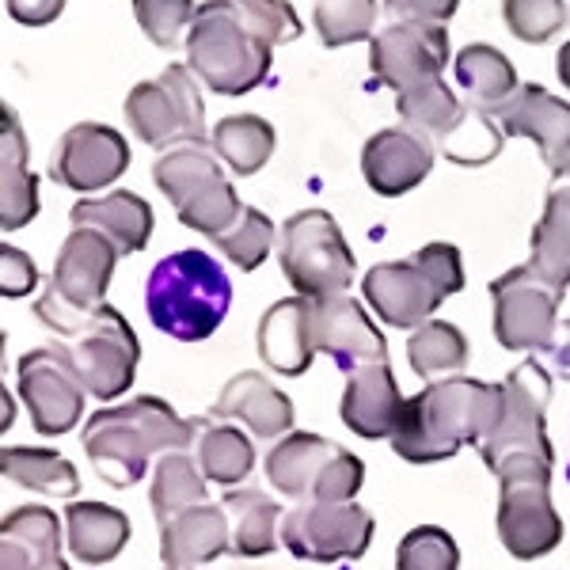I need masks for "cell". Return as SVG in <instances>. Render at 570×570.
Returning <instances> with one entry per match:
<instances>
[{
  "instance_id": "6da1fadb",
  "label": "cell",
  "mask_w": 570,
  "mask_h": 570,
  "mask_svg": "<svg viewBox=\"0 0 570 570\" xmlns=\"http://www.w3.org/2000/svg\"><path fill=\"white\" fill-rule=\"evenodd\" d=\"M502 419V384L475 376H445L407 400L400 430L392 434L395 456L407 464H438L464 445H483Z\"/></svg>"
},
{
  "instance_id": "7a4b0ae2",
  "label": "cell",
  "mask_w": 570,
  "mask_h": 570,
  "mask_svg": "<svg viewBox=\"0 0 570 570\" xmlns=\"http://www.w3.org/2000/svg\"><path fill=\"white\" fill-rule=\"evenodd\" d=\"M202 422L206 419H179L171 403L156 395H137L88 419L85 453L104 483L134 487L153 468V456L183 453L187 445H195Z\"/></svg>"
},
{
  "instance_id": "3957f363",
  "label": "cell",
  "mask_w": 570,
  "mask_h": 570,
  "mask_svg": "<svg viewBox=\"0 0 570 570\" xmlns=\"http://www.w3.org/2000/svg\"><path fill=\"white\" fill-rule=\"evenodd\" d=\"M233 305V282L214 255L183 247L153 266L145 282V312L153 327L179 343H202L220 327Z\"/></svg>"
},
{
  "instance_id": "277c9868",
  "label": "cell",
  "mask_w": 570,
  "mask_h": 570,
  "mask_svg": "<svg viewBox=\"0 0 570 570\" xmlns=\"http://www.w3.org/2000/svg\"><path fill=\"white\" fill-rule=\"evenodd\" d=\"M464 289V263L453 244H426L403 263H376L362 282L370 308L389 327L415 331Z\"/></svg>"
},
{
  "instance_id": "5b68a950",
  "label": "cell",
  "mask_w": 570,
  "mask_h": 570,
  "mask_svg": "<svg viewBox=\"0 0 570 570\" xmlns=\"http://www.w3.org/2000/svg\"><path fill=\"white\" fill-rule=\"evenodd\" d=\"M274 46L252 31L233 0H206L187 31V66L217 96H247L271 72Z\"/></svg>"
},
{
  "instance_id": "8992f818",
  "label": "cell",
  "mask_w": 570,
  "mask_h": 570,
  "mask_svg": "<svg viewBox=\"0 0 570 570\" xmlns=\"http://www.w3.org/2000/svg\"><path fill=\"white\" fill-rule=\"evenodd\" d=\"M551 468L532 453H510L491 468L499 480V540L513 559H540L563 544V518L551 502Z\"/></svg>"
},
{
  "instance_id": "52a82bcc",
  "label": "cell",
  "mask_w": 570,
  "mask_h": 570,
  "mask_svg": "<svg viewBox=\"0 0 570 570\" xmlns=\"http://www.w3.org/2000/svg\"><path fill=\"white\" fill-rule=\"evenodd\" d=\"M115 263L118 247L99 228L77 225L61 244L50 285L35 305V316L58 335H72L91 312L104 305L107 285L115 278Z\"/></svg>"
},
{
  "instance_id": "ba28073f",
  "label": "cell",
  "mask_w": 570,
  "mask_h": 570,
  "mask_svg": "<svg viewBox=\"0 0 570 570\" xmlns=\"http://www.w3.org/2000/svg\"><path fill=\"white\" fill-rule=\"evenodd\" d=\"M156 187L176 206L179 220L202 236H220L244 214V202L225 179L220 156L209 145H176L156 160Z\"/></svg>"
},
{
  "instance_id": "9c48e42d",
  "label": "cell",
  "mask_w": 570,
  "mask_h": 570,
  "mask_svg": "<svg viewBox=\"0 0 570 570\" xmlns=\"http://www.w3.org/2000/svg\"><path fill=\"white\" fill-rule=\"evenodd\" d=\"M278 263L297 297H335L354 282V252L327 209H301L285 220Z\"/></svg>"
},
{
  "instance_id": "30bf717a",
  "label": "cell",
  "mask_w": 570,
  "mask_h": 570,
  "mask_svg": "<svg viewBox=\"0 0 570 570\" xmlns=\"http://www.w3.org/2000/svg\"><path fill=\"white\" fill-rule=\"evenodd\" d=\"M126 122L153 149L206 145V104L190 66H168L126 96Z\"/></svg>"
},
{
  "instance_id": "8fae6325",
  "label": "cell",
  "mask_w": 570,
  "mask_h": 570,
  "mask_svg": "<svg viewBox=\"0 0 570 570\" xmlns=\"http://www.w3.org/2000/svg\"><path fill=\"white\" fill-rule=\"evenodd\" d=\"M66 351L72 365H77L88 395L110 403L130 392L137 362H141V343H137L134 327L126 324L122 312L110 308L107 301L72 331Z\"/></svg>"
},
{
  "instance_id": "7c38bea8",
  "label": "cell",
  "mask_w": 570,
  "mask_h": 570,
  "mask_svg": "<svg viewBox=\"0 0 570 570\" xmlns=\"http://www.w3.org/2000/svg\"><path fill=\"white\" fill-rule=\"evenodd\" d=\"M278 537L305 563L362 559L373 540V513L357 502H297L282 513Z\"/></svg>"
},
{
  "instance_id": "4fadbf2b",
  "label": "cell",
  "mask_w": 570,
  "mask_h": 570,
  "mask_svg": "<svg viewBox=\"0 0 570 570\" xmlns=\"http://www.w3.org/2000/svg\"><path fill=\"white\" fill-rule=\"evenodd\" d=\"M548 400H551V376L537 357L505 376L502 419L491 430V438L480 445L487 468H494L510 453H532L540 461L556 464V453H551V441H548Z\"/></svg>"
},
{
  "instance_id": "5bb4252c",
  "label": "cell",
  "mask_w": 570,
  "mask_h": 570,
  "mask_svg": "<svg viewBox=\"0 0 570 570\" xmlns=\"http://www.w3.org/2000/svg\"><path fill=\"white\" fill-rule=\"evenodd\" d=\"M20 384V400L31 411V422L42 438H61L85 415V381H80L77 365L66 351V343L42 346L20 357L16 370Z\"/></svg>"
},
{
  "instance_id": "9a60e30c",
  "label": "cell",
  "mask_w": 570,
  "mask_h": 570,
  "mask_svg": "<svg viewBox=\"0 0 570 570\" xmlns=\"http://www.w3.org/2000/svg\"><path fill=\"white\" fill-rule=\"evenodd\" d=\"M563 297L567 293L548 285L529 263L505 271L502 278L491 282L494 338L505 351H540L559 324L556 312L563 305Z\"/></svg>"
},
{
  "instance_id": "2e32d148",
  "label": "cell",
  "mask_w": 570,
  "mask_h": 570,
  "mask_svg": "<svg viewBox=\"0 0 570 570\" xmlns=\"http://www.w3.org/2000/svg\"><path fill=\"white\" fill-rule=\"evenodd\" d=\"M449 61V31L445 23H392L370 42L373 80L395 91H411L430 80H441Z\"/></svg>"
},
{
  "instance_id": "e0dca14e",
  "label": "cell",
  "mask_w": 570,
  "mask_h": 570,
  "mask_svg": "<svg viewBox=\"0 0 570 570\" xmlns=\"http://www.w3.org/2000/svg\"><path fill=\"white\" fill-rule=\"evenodd\" d=\"M126 168H130V145L115 126L77 122L61 134L58 149H53L50 179L77 195H91V190L110 187Z\"/></svg>"
},
{
  "instance_id": "ac0fdd59",
  "label": "cell",
  "mask_w": 570,
  "mask_h": 570,
  "mask_svg": "<svg viewBox=\"0 0 570 570\" xmlns=\"http://www.w3.org/2000/svg\"><path fill=\"white\" fill-rule=\"evenodd\" d=\"M312 343H316V354H327L346 373L389 362V338L346 293L312 297Z\"/></svg>"
},
{
  "instance_id": "d6986e66",
  "label": "cell",
  "mask_w": 570,
  "mask_h": 570,
  "mask_svg": "<svg viewBox=\"0 0 570 570\" xmlns=\"http://www.w3.org/2000/svg\"><path fill=\"white\" fill-rule=\"evenodd\" d=\"M494 118H499L505 137L537 141L551 176L570 171V104L540 85H521L510 104L494 110Z\"/></svg>"
},
{
  "instance_id": "ffe728a7",
  "label": "cell",
  "mask_w": 570,
  "mask_h": 570,
  "mask_svg": "<svg viewBox=\"0 0 570 570\" xmlns=\"http://www.w3.org/2000/svg\"><path fill=\"white\" fill-rule=\"evenodd\" d=\"M430 168H434V145L411 126L373 134L362 149V176L381 198L407 195L430 176Z\"/></svg>"
},
{
  "instance_id": "44dd1931",
  "label": "cell",
  "mask_w": 570,
  "mask_h": 570,
  "mask_svg": "<svg viewBox=\"0 0 570 570\" xmlns=\"http://www.w3.org/2000/svg\"><path fill=\"white\" fill-rule=\"evenodd\" d=\"M403 411H407V400L400 395V384L389 370V362H376V365H362V370L351 373L343 392V415L346 430L365 441H381L400 430Z\"/></svg>"
},
{
  "instance_id": "7402d4cb",
  "label": "cell",
  "mask_w": 570,
  "mask_h": 570,
  "mask_svg": "<svg viewBox=\"0 0 570 570\" xmlns=\"http://www.w3.org/2000/svg\"><path fill=\"white\" fill-rule=\"evenodd\" d=\"M225 551H233V525L220 502H198L160 525L164 570H198Z\"/></svg>"
},
{
  "instance_id": "603a6c76",
  "label": "cell",
  "mask_w": 570,
  "mask_h": 570,
  "mask_svg": "<svg viewBox=\"0 0 570 570\" xmlns=\"http://www.w3.org/2000/svg\"><path fill=\"white\" fill-rule=\"evenodd\" d=\"M0 570H69L61 559V521L46 505H20L0 525Z\"/></svg>"
},
{
  "instance_id": "cb8c5ba5",
  "label": "cell",
  "mask_w": 570,
  "mask_h": 570,
  "mask_svg": "<svg viewBox=\"0 0 570 570\" xmlns=\"http://www.w3.org/2000/svg\"><path fill=\"white\" fill-rule=\"evenodd\" d=\"M255 343H259L263 362L274 373H308L312 357H316V343H312V297H285L266 308Z\"/></svg>"
},
{
  "instance_id": "d4e9b609",
  "label": "cell",
  "mask_w": 570,
  "mask_h": 570,
  "mask_svg": "<svg viewBox=\"0 0 570 570\" xmlns=\"http://www.w3.org/2000/svg\"><path fill=\"white\" fill-rule=\"evenodd\" d=\"M214 419H240L255 438H285L293 430V403L289 395L274 389L259 373H236L220 389Z\"/></svg>"
},
{
  "instance_id": "484cf974",
  "label": "cell",
  "mask_w": 570,
  "mask_h": 570,
  "mask_svg": "<svg viewBox=\"0 0 570 570\" xmlns=\"http://www.w3.org/2000/svg\"><path fill=\"white\" fill-rule=\"evenodd\" d=\"M0 118V228L12 233L39 214V176L27 168V137L16 110L4 104Z\"/></svg>"
},
{
  "instance_id": "4316f807",
  "label": "cell",
  "mask_w": 570,
  "mask_h": 570,
  "mask_svg": "<svg viewBox=\"0 0 570 570\" xmlns=\"http://www.w3.org/2000/svg\"><path fill=\"white\" fill-rule=\"evenodd\" d=\"M72 225L99 228L118 255H137L153 236V206L134 190H115L107 198H85L69 209Z\"/></svg>"
},
{
  "instance_id": "83f0119b",
  "label": "cell",
  "mask_w": 570,
  "mask_h": 570,
  "mask_svg": "<svg viewBox=\"0 0 570 570\" xmlns=\"http://www.w3.org/2000/svg\"><path fill=\"white\" fill-rule=\"evenodd\" d=\"M343 445L320 438V434H289L266 453V480L274 491H282L285 499H301L308 502L316 491L320 475L327 472V464L335 461V453Z\"/></svg>"
},
{
  "instance_id": "f1b7e54d",
  "label": "cell",
  "mask_w": 570,
  "mask_h": 570,
  "mask_svg": "<svg viewBox=\"0 0 570 570\" xmlns=\"http://www.w3.org/2000/svg\"><path fill=\"white\" fill-rule=\"evenodd\" d=\"M66 532H69V551L88 567L110 563L118 559V551L130 540V518L115 505L104 502H80L72 499L66 505Z\"/></svg>"
},
{
  "instance_id": "f546056e",
  "label": "cell",
  "mask_w": 570,
  "mask_h": 570,
  "mask_svg": "<svg viewBox=\"0 0 570 570\" xmlns=\"http://www.w3.org/2000/svg\"><path fill=\"white\" fill-rule=\"evenodd\" d=\"M456 85L468 91V104L480 110H499L518 96V72H513L510 58L487 42H472L456 53Z\"/></svg>"
},
{
  "instance_id": "4dcf8cb0",
  "label": "cell",
  "mask_w": 570,
  "mask_h": 570,
  "mask_svg": "<svg viewBox=\"0 0 570 570\" xmlns=\"http://www.w3.org/2000/svg\"><path fill=\"white\" fill-rule=\"evenodd\" d=\"M233 525V551L244 559L271 556L282 544L278 525H282V505L263 491H228L220 499Z\"/></svg>"
},
{
  "instance_id": "1f68e13d",
  "label": "cell",
  "mask_w": 570,
  "mask_h": 570,
  "mask_svg": "<svg viewBox=\"0 0 570 570\" xmlns=\"http://www.w3.org/2000/svg\"><path fill=\"white\" fill-rule=\"evenodd\" d=\"M0 472L4 480L27 487L35 494H53V499H77L80 475L69 456L53 453V449H12L0 453Z\"/></svg>"
},
{
  "instance_id": "d6a6232c",
  "label": "cell",
  "mask_w": 570,
  "mask_h": 570,
  "mask_svg": "<svg viewBox=\"0 0 570 570\" xmlns=\"http://www.w3.org/2000/svg\"><path fill=\"white\" fill-rule=\"evenodd\" d=\"M274 126L259 115H228L209 134V145L236 176H255L274 156Z\"/></svg>"
},
{
  "instance_id": "836d02e7",
  "label": "cell",
  "mask_w": 570,
  "mask_h": 570,
  "mask_svg": "<svg viewBox=\"0 0 570 570\" xmlns=\"http://www.w3.org/2000/svg\"><path fill=\"white\" fill-rule=\"evenodd\" d=\"M468 357V338L456 324H445V320H426L422 327L411 331L407 338V362L422 381H445V376H461Z\"/></svg>"
},
{
  "instance_id": "e575fe53",
  "label": "cell",
  "mask_w": 570,
  "mask_h": 570,
  "mask_svg": "<svg viewBox=\"0 0 570 570\" xmlns=\"http://www.w3.org/2000/svg\"><path fill=\"white\" fill-rule=\"evenodd\" d=\"M434 145L441 149V156H449L453 164H464V168H483V164H491L494 156L502 153L505 134H502L499 118H494L491 110H480V107L464 104L461 118H456V122L449 126V130L441 134Z\"/></svg>"
},
{
  "instance_id": "d590c367",
  "label": "cell",
  "mask_w": 570,
  "mask_h": 570,
  "mask_svg": "<svg viewBox=\"0 0 570 570\" xmlns=\"http://www.w3.org/2000/svg\"><path fill=\"white\" fill-rule=\"evenodd\" d=\"M198 468L206 480H214L220 487H233L252 475L255 468V445L244 430L236 426H217V422H202L198 434Z\"/></svg>"
},
{
  "instance_id": "8d00e7d4",
  "label": "cell",
  "mask_w": 570,
  "mask_h": 570,
  "mask_svg": "<svg viewBox=\"0 0 570 570\" xmlns=\"http://www.w3.org/2000/svg\"><path fill=\"white\" fill-rule=\"evenodd\" d=\"M153 513L156 521H171L176 513L206 502V475L187 453H164L153 464Z\"/></svg>"
},
{
  "instance_id": "74e56055",
  "label": "cell",
  "mask_w": 570,
  "mask_h": 570,
  "mask_svg": "<svg viewBox=\"0 0 570 570\" xmlns=\"http://www.w3.org/2000/svg\"><path fill=\"white\" fill-rule=\"evenodd\" d=\"M461 110L464 104H456L453 88H449L445 80H430V85H419L395 96V115H400L411 130H419L422 137H434V141L461 118Z\"/></svg>"
},
{
  "instance_id": "f35d334b",
  "label": "cell",
  "mask_w": 570,
  "mask_h": 570,
  "mask_svg": "<svg viewBox=\"0 0 570 570\" xmlns=\"http://www.w3.org/2000/svg\"><path fill=\"white\" fill-rule=\"evenodd\" d=\"M274 244H278V228H274V220L255 206H244L236 225L214 236V247L236 266V271H255V266H263L266 255L274 252Z\"/></svg>"
},
{
  "instance_id": "ab89813d",
  "label": "cell",
  "mask_w": 570,
  "mask_h": 570,
  "mask_svg": "<svg viewBox=\"0 0 570 570\" xmlns=\"http://www.w3.org/2000/svg\"><path fill=\"white\" fill-rule=\"evenodd\" d=\"M312 23L327 50L362 42L376 27V0H316Z\"/></svg>"
},
{
  "instance_id": "60d3db41",
  "label": "cell",
  "mask_w": 570,
  "mask_h": 570,
  "mask_svg": "<svg viewBox=\"0 0 570 570\" xmlns=\"http://www.w3.org/2000/svg\"><path fill=\"white\" fill-rule=\"evenodd\" d=\"M502 20L513 39L540 46L570 23L567 0H502Z\"/></svg>"
},
{
  "instance_id": "b9f144b4",
  "label": "cell",
  "mask_w": 570,
  "mask_h": 570,
  "mask_svg": "<svg viewBox=\"0 0 570 570\" xmlns=\"http://www.w3.org/2000/svg\"><path fill=\"white\" fill-rule=\"evenodd\" d=\"M134 16L153 46L171 50V46H187L183 35L190 31L198 8L195 0H134Z\"/></svg>"
},
{
  "instance_id": "7bdbcfd3",
  "label": "cell",
  "mask_w": 570,
  "mask_h": 570,
  "mask_svg": "<svg viewBox=\"0 0 570 570\" xmlns=\"http://www.w3.org/2000/svg\"><path fill=\"white\" fill-rule=\"evenodd\" d=\"M461 567V548L438 525L411 529L395 548V570H456Z\"/></svg>"
},
{
  "instance_id": "ee69618b",
  "label": "cell",
  "mask_w": 570,
  "mask_h": 570,
  "mask_svg": "<svg viewBox=\"0 0 570 570\" xmlns=\"http://www.w3.org/2000/svg\"><path fill=\"white\" fill-rule=\"evenodd\" d=\"M233 4L240 20L271 46L297 42L305 35V23H301L297 8L289 0H233Z\"/></svg>"
},
{
  "instance_id": "f6af8a7d",
  "label": "cell",
  "mask_w": 570,
  "mask_h": 570,
  "mask_svg": "<svg viewBox=\"0 0 570 570\" xmlns=\"http://www.w3.org/2000/svg\"><path fill=\"white\" fill-rule=\"evenodd\" d=\"M35 285H39V271H35L31 255L12 244L0 247V293L4 297H23Z\"/></svg>"
},
{
  "instance_id": "bcb514c9",
  "label": "cell",
  "mask_w": 570,
  "mask_h": 570,
  "mask_svg": "<svg viewBox=\"0 0 570 570\" xmlns=\"http://www.w3.org/2000/svg\"><path fill=\"white\" fill-rule=\"evenodd\" d=\"M384 8L407 23H445L461 8V0H384Z\"/></svg>"
},
{
  "instance_id": "7dc6e473",
  "label": "cell",
  "mask_w": 570,
  "mask_h": 570,
  "mask_svg": "<svg viewBox=\"0 0 570 570\" xmlns=\"http://www.w3.org/2000/svg\"><path fill=\"white\" fill-rule=\"evenodd\" d=\"M537 362L544 365L551 376H563V381H570V320L556 324V331L548 335V343L537 351Z\"/></svg>"
},
{
  "instance_id": "c3c4849f",
  "label": "cell",
  "mask_w": 570,
  "mask_h": 570,
  "mask_svg": "<svg viewBox=\"0 0 570 570\" xmlns=\"http://www.w3.org/2000/svg\"><path fill=\"white\" fill-rule=\"evenodd\" d=\"M8 16L23 27H46L66 12V0H4Z\"/></svg>"
},
{
  "instance_id": "681fc988",
  "label": "cell",
  "mask_w": 570,
  "mask_h": 570,
  "mask_svg": "<svg viewBox=\"0 0 570 570\" xmlns=\"http://www.w3.org/2000/svg\"><path fill=\"white\" fill-rule=\"evenodd\" d=\"M556 72H559V80H563V88H570V42H563V50H559Z\"/></svg>"
}]
</instances>
